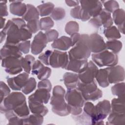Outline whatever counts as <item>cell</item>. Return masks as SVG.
I'll return each instance as SVG.
<instances>
[{
  "label": "cell",
  "instance_id": "37",
  "mask_svg": "<svg viewBox=\"0 0 125 125\" xmlns=\"http://www.w3.org/2000/svg\"><path fill=\"white\" fill-rule=\"evenodd\" d=\"M54 23L51 17H46L41 19L39 21L40 29L42 31H47L51 29Z\"/></svg>",
  "mask_w": 125,
  "mask_h": 125
},
{
  "label": "cell",
  "instance_id": "49",
  "mask_svg": "<svg viewBox=\"0 0 125 125\" xmlns=\"http://www.w3.org/2000/svg\"><path fill=\"white\" fill-rule=\"evenodd\" d=\"M19 50L23 54H27L30 51L31 48V43L30 41H25L20 42L17 45Z\"/></svg>",
  "mask_w": 125,
  "mask_h": 125
},
{
  "label": "cell",
  "instance_id": "36",
  "mask_svg": "<svg viewBox=\"0 0 125 125\" xmlns=\"http://www.w3.org/2000/svg\"><path fill=\"white\" fill-rule=\"evenodd\" d=\"M37 82L35 79L33 77L29 78L24 86L21 89L22 92L27 95L33 92L36 88Z\"/></svg>",
  "mask_w": 125,
  "mask_h": 125
},
{
  "label": "cell",
  "instance_id": "50",
  "mask_svg": "<svg viewBox=\"0 0 125 125\" xmlns=\"http://www.w3.org/2000/svg\"><path fill=\"white\" fill-rule=\"evenodd\" d=\"M44 66L43 63L40 60L35 61L32 64L31 73L32 75H37L41 69Z\"/></svg>",
  "mask_w": 125,
  "mask_h": 125
},
{
  "label": "cell",
  "instance_id": "27",
  "mask_svg": "<svg viewBox=\"0 0 125 125\" xmlns=\"http://www.w3.org/2000/svg\"><path fill=\"white\" fill-rule=\"evenodd\" d=\"M40 14L37 7L31 4H27V10L25 14L22 17V19L27 22L39 19Z\"/></svg>",
  "mask_w": 125,
  "mask_h": 125
},
{
  "label": "cell",
  "instance_id": "46",
  "mask_svg": "<svg viewBox=\"0 0 125 125\" xmlns=\"http://www.w3.org/2000/svg\"><path fill=\"white\" fill-rule=\"evenodd\" d=\"M48 42H54L58 39L59 37L58 32L55 29H50L46 31L44 33Z\"/></svg>",
  "mask_w": 125,
  "mask_h": 125
},
{
  "label": "cell",
  "instance_id": "16",
  "mask_svg": "<svg viewBox=\"0 0 125 125\" xmlns=\"http://www.w3.org/2000/svg\"><path fill=\"white\" fill-rule=\"evenodd\" d=\"M29 79V74L23 72L16 77L8 78L7 82L9 87L13 90H21Z\"/></svg>",
  "mask_w": 125,
  "mask_h": 125
},
{
  "label": "cell",
  "instance_id": "48",
  "mask_svg": "<svg viewBox=\"0 0 125 125\" xmlns=\"http://www.w3.org/2000/svg\"><path fill=\"white\" fill-rule=\"evenodd\" d=\"M0 102L10 93V89L9 86L3 82L0 81Z\"/></svg>",
  "mask_w": 125,
  "mask_h": 125
},
{
  "label": "cell",
  "instance_id": "38",
  "mask_svg": "<svg viewBox=\"0 0 125 125\" xmlns=\"http://www.w3.org/2000/svg\"><path fill=\"white\" fill-rule=\"evenodd\" d=\"M74 121L79 124L81 125H91V118L90 116L86 114L83 111L78 115H72Z\"/></svg>",
  "mask_w": 125,
  "mask_h": 125
},
{
  "label": "cell",
  "instance_id": "6",
  "mask_svg": "<svg viewBox=\"0 0 125 125\" xmlns=\"http://www.w3.org/2000/svg\"><path fill=\"white\" fill-rule=\"evenodd\" d=\"M77 88L80 91L85 101H94L103 96V92L97 87L95 80L88 83H84L80 81Z\"/></svg>",
  "mask_w": 125,
  "mask_h": 125
},
{
  "label": "cell",
  "instance_id": "58",
  "mask_svg": "<svg viewBox=\"0 0 125 125\" xmlns=\"http://www.w3.org/2000/svg\"><path fill=\"white\" fill-rule=\"evenodd\" d=\"M6 37V34L3 32L2 31H1L0 32V43H2V42L5 39Z\"/></svg>",
  "mask_w": 125,
  "mask_h": 125
},
{
  "label": "cell",
  "instance_id": "14",
  "mask_svg": "<svg viewBox=\"0 0 125 125\" xmlns=\"http://www.w3.org/2000/svg\"><path fill=\"white\" fill-rule=\"evenodd\" d=\"M108 73V81L109 83H116L125 80V69L121 65H115L106 68Z\"/></svg>",
  "mask_w": 125,
  "mask_h": 125
},
{
  "label": "cell",
  "instance_id": "11",
  "mask_svg": "<svg viewBox=\"0 0 125 125\" xmlns=\"http://www.w3.org/2000/svg\"><path fill=\"white\" fill-rule=\"evenodd\" d=\"M98 70V68L97 66L92 61H89L86 66L78 73L80 81L84 83L92 82L95 80Z\"/></svg>",
  "mask_w": 125,
  "mask_h": 125
},
{
  "label": "cell",
  "instance_id": "5",
  "mask_svg": "<svg viewBox=\"0 0 125 125\" xmlns=\"http://www.w3.org/2000/svg\"><path fill=\"white\" fill-rule=\"evenodd\" d=\"M92 62L99 67H112L116 65L118 62V57L107 49L97 53L91 54Z\"/></svg>",
  "mask_w": 125,
  "mask_h": 125
},
{
  "label": "cell",
  "instance_id": "55",
  "mask_svg": "<svg viewBox=\"0 0 125 125\" xmlns=\"http://www.w3.org/2000/svg\"><path fill=\"white\" fill-rule=\"evenodd\" d=\"M81 34L79 33H75L71 35L70 39L72 43V47L74 46L76 44V43L79 41L81 37Z\"/></svg>",
  "mask_w": 125,
  "mask_h": 125
},
{
  "label": "cell",
  "instance_id": "44",
  "mask_svg": "<svg viewBox=\"0 0 125 125\" xmlns=\"http://www.w3.org/2000/svg\"><path fill=\"white\" fill-rule=\"evenodd\" d=\"M26 27L32 34L37 33L40 30L39 21L35 20L28 21L26 24Z\"/></svg>",
  "mask_w": 125,
  "mask_h": 125
},
{
  "label": "cell",
  "instance_id": "1",
  "mask_svg": "<svg viewBox=\"0 0 125 125\" xmlns=\"http://www.w3.org/2000/svg\"><path fill=\"white\" fill-rule=\"evenodd\" d=\"M7 36L4 44L17 45L20 42L31 38L32 33L26 26L20 28L12 20H8L1 30Z\"/></svg>",
  "mask_w": 125,
  "mask_h": 125
},
{
  "label": "cell",
  "instance_id": "29",
  "mask_svg": "<svg viewBox=\"0 0 125 125\" xmlns=\"http://www.w3.org/2000/svg\"><path fill=\"white\" fill-rule=\"evenodd\" d=\"M21 65L25 72L27 73H30L32 66L35 62V58L31 55H27L24 57L20 58Z\"/></svg>",
  "mask_w": 125,
  "mask_h": 125
},
{
  "label": "cell",
  "instance_id": "32",
  "mask_svg": "<svg viewBox=\"0 0 125 125\" xmlns=\"http://www.w3.org/2000/svg\"><path fill=\"white\" fill-rule=\"evenodd\" d=\"M23 125H41L43 122V117L33 114L25 118H22Z\"/></svg>",
  "mask_w": 125,
  "mask_h": 125
},
{
  "label": "cell",
  "instance_id": "34",
  "mask_svg": "<svg viewBox=\"0 0 125 125\" xmlns=\"http://www.w3.org/2000/svg\"><path fill=\"white\" fill-rule=\"evenodd\" d=\"M105 44L106 49L111 50L115 54L119 53L123 47L122 42L117 40L108 41L105 42Z\"/></svg>",
  "mask_w": 125,
  "mask_h": 125
},
{
  "label": "cell",
  "instance_id": "20",
  "mask_svg": "<svg viewBox=\"0 0 125 125\" xmlns=\"http://www.w3.org/2000/svg\"><path fill=\"white\" fill-rule=\"evenodd\" d=\"M53 48L60 51H66L70 47H72V43L70 38L62 36L54 41L51 44Z\"/></svg>",
  "mask_w": 125,
  "mask_h": 125
},
{
  "label": "cell",
  "instance_id": "21",
  "mask_svg": "<svg viewBox=\"0 0 125 125\" xmlns=\"http://www.w3.org/2000/svg\"><path fill=\"white\" fill-rule=\"evenodd\" d=\"M63 81L67 89L76 88L80 82L78 74L72 72L65 73L63 76Z\"/></svg>",
  "mask_w": 125,
  "mask_h": 125
},
{
  "label": "cell",
  "instance_id": "42",
  "mask_svg": "<svg viewBox=\"0 0 125 125\" xmlns=\"http://www.w3.org/2000/svg\"><path fill=\"white\" fill-rule=\"evenodd\" d=\"M101 2L104 5V9L110 13H113L115 10L119 8V3L116 0L102 1Z\"/></svg>",
  "mask_w": 125,
  "mask_h": 125
},
{
  "label": "cell",
  "instance_id": "33",
  "mask_svg": "<svg viewBox=\"0 0 125 125\" xmlns=\"http://www.w3.org/2000/svg\"><path fill=\"white\" fill-rule=\"evenodd\" d=\"M107 122L110 125L124 124L125 123V115L117 114L110 112L107 118Z\"/></svg>",
  "mask_w": 125,
  "mask_h": 125
},
{
  "label": "cell",
  "instance_id": "3",
  "mask_svg": "<svg viewBox=\"0 0 125 125\" xmlns=\"http://www.w3.org/2000/svg\"><path fill=\"white\" fill-rule=\"evenodd\" d=\"M89 35L86 34L81 35L79 41L68 51L69 59L84 60L91 55L89 41Z\"/></svg>",
  "mask_w": 125,
  "mask_h": 125
},
{
  "label": "cell",
  "instance_id": "31",
  "mask_svg": "<svg viewBox=\"0 0 125 125\" xmlns=\"http://www.w3.org/2000/svg\"><path fill=\"white\" fill-rule=\"evenodd\" d=\"M41 17H45L51 15L54 9V4L50 2L43 3L37 7Z\"/></svg>",
  "mask_w": 125,
  "mask_h": 125
},
{
  "label": "cell",
  "instance_id": "24",
  "mask_svg": "<svg viewBox=\"0 0 125 125\" xmlns=\"http://www.w3.org/2000/svg\"><path fill=\"white\" fill-rule=\"evenodd\" d=\"M87 62V60H76L69 59V62L65 69L78 74L86 66Z\"/></svg>",
  "mask_w": 125,
  "mask_h": 125
},
{
  "label": "cell",
  "instance_id": "35",
  "mask_svg": "<svg viewBox=\"0 0 125 125\" xmlns=\"http://www.w3.org/2000/svg\"><path fill=\"white\" fill-rule=\"evenodd\" d=\"M29 107L27 106L26 102L25 101L13 111L18 117L20 118H25L29 115Z\"/></svg>",
  "mask_w": 125,
  "mask_h": 125
},
{
  "label": "cell",
  "instance_id": "53",
  "mask_svg": "<svg viewBox=\"0 0 125 125\" xmlns=\"http://www.w3.org/2000/svg\"><path fill=\"white\" fill-rule=\"evenodd\" d=\"M81 10V7L80 5H78L71 9L70 13L71 16L74 19L80 20Z\"/></svg>",
  "mask_w": 125,
  "mask_h": 125
},
{
  "label": "cell",
  "instance_id": "43",
  "mask_svg": "<svg viewBox=\"0 0 125 125\" xmlns=\"http://www.w3.org/2000/svg\"><path fill=\"white\" fill-rule=\"evenodd\" d=\"M51 74V69L47 66H43L37 75V78L40 80L47 79Z\"/></svg>",
  "mask_w": 125,
  "mask_h": 125
},
{
  "label": "cell",
  "instance_id": "23",
  "mask_svg": "<svg viewBox=\"0 0 125 125\" xmlns=\"http://www.w3.org/2000/svg\"><path fill=\"white\" fill-rule=\"evenodd\" d=\"M125 16V10L123 9L119 8L113 12L112 14V20L118 26V29L119 32L123 34H124Z\"/></svg>",
  "mask_w": 125,
  "mask_h": 125
},
{
  "label": "cell",
  "instance_id": "13",
  "mask_svg": "<svg viewBox=\"0 0 125 125\" xmlns=\"http://www.w3.org/2000/svg\"><path fill=\"white\" fill-rule=\"evenodd\" d=\"M48 43L46 36L42 31L36 34L31 44V53L35 55L40 54L45 48Z\"/></svg>",
  "mask_w": 125,
  "mask_h": 125
},
{
  "label": "cell",
  "instance_id": "22",
  "mask_svg": "<svg viewBox=\"0 0 125 125\" xmlns=\"http://www.w3.org/2000/svg\"><path fill=\"white\" fill-rule=\"evenodd\" d=\"M28 102L29 108L33 114L42 117H44L47 114L48 109L43 104L32 100H28Z\"/></svg>",
  "mask_w": 125,
  "mask_h": 125
},
{
  "label": "cell",
  "instance_id": "45",
  "mask_svg": "<svg viewBox=\"0 0 125 125\" xmlns=\"http://www.w3.org/2000/svg\"><path fill=\"white\" fill-rule=\"evenodd\" d=\"M83 110L92 118L95 113V105L91 102H87L84 103Z\"/></svg>",
  "mask_w": 125,
  "mask_h": 125
},
{
  "label": "cell",
  "instance_id": "40",
  "mask_svg": "<svg viewBox=\"0 0 125 125\" xmlns=\"http://www.w3.org/2000/svg\"><path fill=\"white\" fill-rule=\"evenodd\" d=\"M64 29L67 34L71 35L74 33L78 32L79 31V25L75 21H69L65 24Z\"/></svg>",
  "mask_w": 125,
  "mask_h": 125
},
{
  "label": "cell",
  "instance_id": "9",
  "mask_svg": "<svg viewBox=\"0 0 125 125\" xmlns=\"http://www.w3.org/2000/svg\"><path fill=\"white\" fill-rule=\"evenodd\" d=\"M1 66L4 68L5 71L10 75L19 74L23 70L20 58L10 56L1 59Z\"/></svg>",
  "mask_w": 125,
  "mask_h": 125
},
{
  "label": "cell",
  "instance_id": "25",
  "mask_svg": "<svg viewBox=\"0 0 125 125\" xmlns=\"http://www.w3.org/2000/svg\"><path fill=\"white\" fill-rule=\"evenodd\" d=\"M111 112L125 114V97H118L112 100L111 103Z\"/></svg>",
  "mask_w": 125,
  "mask_h": 125
},
{
  "label": "cell",
  "instance_id": "51",
  "mask_svg": "<svg viewBox=\"0 0 125 125\" xmlns=\"http://www.w3.org/2000/svg\"><path fill=\"white\" fill-rule=\"evenodd\" d=\"M38 88H44L48 90L50 92L52 88V84L50 81L48 79L41 80L38 83Z\"/></svg>",
  "mask_w": 125,
  "mask_h": 125
},
{
  "label": "cell",
  "instance_id": "56",
  "mask_svg": "<svg viewBox=\"0 0 125 125\" xmlns=\"http://www.w3.org/2000/svg\"><path fill=\"white\" fill-rule=\"evenodd\" d=\"M65 3L69 7H76L79 5L80 1L79 0H67L65 1Z\"/></svg>",
  "mask_w": 125,
  "mask_h": 125
},
{
  "label": "cell",
  "instance_id": "8",
  "mask_svg": "<svg viewBox=\"0 0 125 125\" xmlns=\"http://www.w3.org/2000/svg\"><path fill=\"white\" fill-rule=\"evenodd\" d=\"M65 100L69 105L70 109L82 108L85 103L81 92L77 88L72 89H67L65 95Z\"/></svg>",
  "mask_w": 125,
  "mask_h": 125
},
{
  "label": "cell",
  "instance_id": "12",
  "mask_svg": "<svg viewBox=\"0 0 125 125\" xmlns=\"http://www.w3.org/2000/svg\"><path fill=\"white\" fill-rule=\"evenodd\" d=\"M82 9L90 17L97 16L103 9V4L99 0H80Z\"/></svg>",
  "mask_w": 125,
  "mask_h": 125
},
{
  "label": "cell",
  "instance_id": "30",
  "mask_svg": "<svg viewBox=\"0 0 125 125\" xmlns=\"http://www.w3.org/2000/svg\"><path fill=\"white\" fill-rule=\"evenodd\" d=\"M103 33L104 36L108 41L117 40L121 37L120 32L115 26H111L105 28Z\"/></svg>",
  "mask_w": 125,
  "mask_h": 125
},
{
  "label": "cell",
  "instance_id": "47",
  "mask_svg": "<svg viewBox=\"0 0 125 125\" xmlns=\"http://www.w3.org/2000/svg\"><path fill=\"white\" fill-rule=\"evenodd\" d=\"M52 50H47L45 52L42 53L38 57L39 60L43 64L49 65V59L52 53Z\"/></svg>",
  "mask_w": 125,
  "mask_h": 125
},
{
  "label": "cell",
  "instance_id": "7",
  "mask_svg": "<svg viewBox=\"0 0 125 125\" xmlns=\"http://www.w3.org/2000/svg\"><path fill=\"white\" fill-rule=\"evenodd\" d=\"M111 104L109 101L104 100L95 105V113L91 118V125H104L103 120L111 112Z\"/></svg>",
  "mask_w": 125,
  "mask_h": 125
},
{
  "label": "cell",
  "instance_id": "41",
  "mask_svg": "<svg viewBox=\"0 0 125 125\" xmlns=\"http://www.w3.org/2000/svg\"><path fill=\"white\" fill-rule=\"evenodd\" d=\"M51 18L55 21H61L65 16V10L62 7H55L50 15Z\"/></svg>",
  "mask_w": 125,
  "mask_h": 125
},
{
  "label": "cell",
  "instance_id": "18",
  "mask_svg": "<svg viewBox=\"0 0 125 125\" xmlns=\"http://www.w3.org/2000/svg\"><path fill=\"white\" fill-rule=\"evenodd\" d=\"M0 60L10 56L16 57L18 58L22 57V53L19 50L17 45L4 44L0 51Z\"/></svg>",
  "mask_w": 125,
  "mask_h": 125
},
{
  "label": "cell",
  "instance_id": "26",
  "mask_svg": "<svg viewBox=\"0 0 125 125\" xmlns=\"http://www.w3.org/2000/svg\"><path fill=\"white\" fill-rule=\"evenodd\" d=\"M101 24L104 28L109 27L113 24V20L111 13L104 9H103L100 13L97 16Z\"/></svg>",
  "mask_w": 125,
  "mask_h": 125
},
{
  "label": "cell",
  "instance_id": "52",
  "mask_svg": "<svg viewBox=\"0 0 125 125\" xmlns=\"http://www.w3.org/2000/svg\"><path fill=\"white\" fill-rule=\"evenodd\" d=\"M7 0H1L0 2V17H6L8 15L7 8L6 5Z\"/></svg>",
  "mask_w": 125,
  "mask_h": 125
},
{
  "label": "cell",
  "instance_id": "19",
  "mask_svg": "<svg viewBox=\"0 0 125 125\" xmlns=\"http://www.w3.org/2000/svg\"><path fill=\"white\" fill-rule=\"evenodd\" d=\"M9 10L13 15L22 17L26 12L27 4L22 2V1L14 0L10 1Z\"/></svg>",
  "mask_w": 125,
  "mask_h": 125
},
{
  "label": "cell",
  "instance_id": "4",
  "mask_svg": "<svg viewBox=\"0 0 125 125\" xmlns=\"http://www.w3.org/2000/svg\"><path fill=\"white\" fill-rule=\"evenodd\" d=\"M26 101L24 94L20 92H12L0 102L1 113H5L9 110H13Z\"/></svg>",
  "mask_w": 125,
  "mask_h": 125
},
{
  "label": "cell",
  "instance_id": "28",
  "mask_svg": "<svg viewBox=\"0 0 125 125\" xmlns=\"http://www.w3.org/2000/svg\"><path fill=\"white\" fill-rule=\"evenodd\" d=\"M95 79L99 85L102 87H106L109 84L108 81L107 71L106 68L98 69Z\"/></svg>",
  "mask_w": 125,
  "mask_h": 125
},
{
  "label": "cell",
  "instance_id": "17",
  "mask_svg": "<svg viewBox=\"0 0 125 125\" xmlns=\"http://www.w3.org/2000/svg\"><path fill=\"white\" fill-rule=\"evenodd\" d=\"M50 98V91L44 88H38L32 94L30 95L28 100H32L42 104H46Z\"/></svg>",
  "mask_w": 125,
  "mask_h": 125
},
{
  "label": "cell",
  "instance_id": "10",
  "mask_svg": "<svg viewBox=\"0 0 125 125\" xmlns=\"http://www.w3.org/2000/svg\"><path fill=\"white\" fill-rule=\"evenodd\" d=\"M69 62L68 54L66 52L54 50L50 57L49 65L53 68L66 69Z\"/></svg>",
  "mask_w": 125,
  "mask_h": 125
},
{
  "label": "cell",
  "instance_id": "54",
  "mask_svg": "<svg viewBox=\"0 0 125 125\" xmlns=\"http://www.w3.org/2000/svg\"><path fill=\"white\" fill-rule=\"evenodd\" d=\"M13 22H14L20 28L25 27L26 24L25 21L21 18H13L11 19Z\"/></svg>",
  "mask_w": 125,
  "mask_h": 125
},
{
  "label": "cell",
  "instance_id": "39",
  "mask_svg": "<svg viewBox=\"0 0 125 125\" xmlns=\"http://www.w3.org/2000/svg\"><path fill=\"white\" fill-rule=\"evenodd\" d=\"M125 86L124 82L115 83L111 88L112 94L118 97H125Z\"/></svg>",
  "mask_w": 125,
  "mask_h": 125
},
{
  "label": "cell",
  "instance_id": "15",
  "mask_svg": "<svg viewBox=\"0 0 125 125\" xmlns=\"http://www.w3.org/2000/svg\"><path fill=\"white\" fill-rule=\"evenodd\" d=\"M89 41L91 53H97L106 49L105 42L99 34L95 33L90 35Z\"/></svg>",
  "mask_w": 125,
  "mask_h": 125
},
{
  "label": "cell",
  "instance_id": "2",
  "mask_svg": "<svg viewBox=\"0 0 125 125\" xmlns=\"http://www.w3.org/2000/svg\"><path fill=\"white\" fill-rule=\"evenodd\" d=\"M65 93L61 85H56L53 89L50 104L52 112L60 116H66L71 113L70 107L65 100Z\"/></svg>",
  "mask_w": 125,
  "mask_h": 125
},
{
  "label": "cell",
  "instance_id": "57",
  "mask_svg": "<svg viewBox=\"0 0 125 125\" xmlns=\"http://www.w3.org/2000/svg\"><path fill=\"white\" fill-rule=\"evenodd\" d=\"M5 19L0 17V29H2L4 27L5 25Z\"/></svg>",
  "mask_w": 125,
  "mask_h": 125
}]
</instances>
